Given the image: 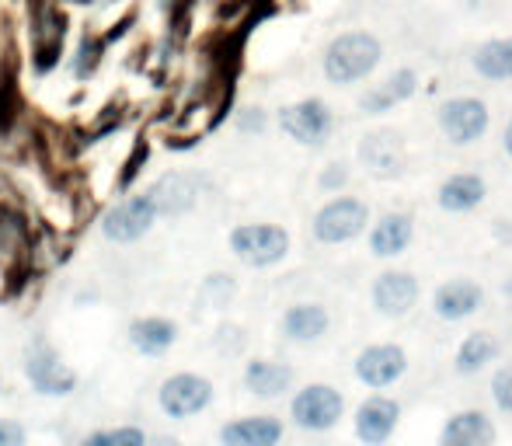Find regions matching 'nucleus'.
<instances>
[{
	"mask_svg": "<svg viewBox=\"0 0 512 446\" xmlns=\"http://www.w3.org/2000/svg\"><path fill=\"white\" fill-rule=\"evenodd\" d=\"M436 122H439V133H443L453 147H471V143L485 140L488 126H492V112H488V105L481 102V98L457 95L439 105Z\"/></svg>",
	"mask_w": 512,
	"mask_h": 446,
	"instance_id": "6e6552de",
	"label": "nucleus"
},
{
	"mask_svg": "<svg viewBox=\"0 0 512 446\" xmlns=\"http://www.w3.org/2000/svg\"><path fill=\"white\" fill-rule=\"evenodd\" d=\"M150 196H154L157 213H161V217H182V213H189L192 206H196L199 182H196V175L171 171V175H164L161 182L150 189Z\"/></svg>",
	"mask_w": 512,
	"mask_h": 446,
	"instance_id": "4be33fe9",
	"label": "nucleus"
},
{
	"mask_svg": "<svg viewBox=\"0 0 512 446\" xmlns=\"http://www.w3.org/2000/svg\"><path fill=\"white\" fill-rule=\"evenodd\" d=\"M25 377L35 394L42 398H70L77 391V370L63 363L49 338H35L25 349Z\"/></svg>",
	"mask_w": 512,
	"mask_h": 446,
	"instance_id": "20e7f679",
	"label": "nucleus"
},
{
	"mask_svg": "<svg viewBox=\"0 0 512 446\" xmlns=\"http://www.w3.org/2000/svg\"><path fill=\"white\" fill-rule=\"evenodd\" d=\"M467 4H481V0H467Z\"/></svg>",
	"mask_w": 512,
	"mask_h": 446,
	"instance_id": "72a5a7b5",
	"label": "nucleus"
},
{
	"mask_svg": "<svg viewBox=\"0 0 512 446\" xmlns=\"http://www.w3.org/2000/svg\"><path fill=\"white\" fill-rule=\"evenodd\" d=\"M150 446H182V440H175V436H154Z\"/></svg>",
	"mask_w": 512,
	"mask_h": 446,
	"instance_id": "473e14b6",
	"label": "nucleus"
},
{
	"mask_svg": "<svg viewBox=\"0 0 512 446\" xmlns=\"http://www.w3.org/2000/svg\"><path fill=\"white\" fill-rule=\"evenodd\" d=\"M502 150H506V157L512 161V119L506 122V133H502Z\"/></svg>",
	"mask_w": 512,
	"mask_h": 446,
	"instance_id": "2f4dec72",
	"label": "nucleus"
},
{
	"mask_svg": "<svg viewBox=\"0 0 512 446\" xmlns=\"http://www.w3.org/2000/svg\"><path fill=\"white\" fill-rule=\"evenodd\" d=\"M352 373L366 391H391L408 373V349L398 342H370L359 349Z\"/></svg>",
	"mask_w": 512,
	"mask_h": 446,
	"instance_id": "0eeeda50",
	"label": "nucleus"
},
{
	"mask_svg": "<svg viewBox=\"0 0 512 446\" xmlns=\"http://www.w3.org/2000/svg\"><path fill=\"white\" fill-rule=\"evenodd\" d=\"M237 126H241L244 133H262V129H265V112L262 109H244L241 119H237Z\"/></svg>",
	"mask_w": 512,
	"mask_h": 446,
	"instance_id": "7c9ffc66",
	"label": "nucleus"
},
{
	"mask_svg": "<svg viewBox=\"0 0 512 446\" xmlns=\"http://www.w3.org/2000/svg\"><path fill=\"white\" fill-rule=\"evenodd\" d=\"M279 129L283 136H290L300 147H324L335 133V112H331L328 102L321 98H304V102H293L279 109Z\"/></svg>",
	"mask_w": 512,
	"mask_h": 446,
	"instance_id": "1a4fd4ad",
	"label": "nucleus"
},
{
	"mask_svg": "<svg viewBox=\"0 0 512 446\" xmlns=\"http://www.w3.org/2000/svg\"><path fill=\"white\" fill-rule=\"evenodd\" d=\"M157 217H161V213H157V203L150 192L126 196L102 217V234H105V241H112V244H136L154 230Z\"/></svg>",
	"mask_w": 512,
	"mask_h": 446,
	"instance_id": "9d476101",
	"label": "nucleus"
},
{
	"mask_svg": "<svg viewBox=\"0 0 512 446\" xmlns=\"http://www.w3.org/2000/svg\"><path fill=\"white\" fill-rule=\"evenodd\" d=\"M286 436L283 419L276 415H241L220 426L216 440L220 446H279Z\"/></svg>",
	"mask_w": 512,
	"mask_h": 446,
	"instance_id": "f3484780",
	"label": "nucleus"
},
{
	"mask_svg": "<svg viewBox=\"0 0 512 446\" xmlns=\"http://www.w3.org/2000/svg\"><path fill=\"white\" fill-rule=\"evenodd\" d=\"M366 227H370V206L359 196H345V192H338L328 203L317 206L314 220H310V234L324 248L356 241L359 234H366Z\"/></svg>",
	"mask_w": 512,
	"mask_h": 446,
	"instance_id": "f03ea898",
	"label": "nucleus"
},
{
	"mask_svg": "<svg viewBox=\"0 0 512 446\" xmlns=\"http://www.w3.org/2000/svg\"><path fill=\"white\" fill-rule=\"evenodd\" d=\"M485 307V286L471 276H453L446 283L436 286L432 293V314L446 325H457V321H467Z\"/></svg>",
	"mask_w": 512,
	"mask_h": 446,
	"instance_id": "4468645a",
	"label": "nucleus"
},
{
	"mask_svg": "<svg viewBox=\"0 0 512 446\" xmlns=\"http://www.w3.org/2000/svg\"><path fill=\"white\" fill-rule=\"evenodd\" d=\"M178 342V325L171 318H161V314H147V318H136L129 325V345H133L140 356H164L171 352Z\"/></svg>",
	"mask_w": 512,
	"mask_h": 446,
	"instance_id": "412c9836",
	"label": "nucleus"
},
{
	"mask_svg": "<svg viewBox=\"0 0 512 446\" xmlns=\"http://www.w3.org/2000/svg\"><path fill=\"white\" fill-rule=\"evenodd\" d=\"M279 328H283L286 342L314 345V342H321V338L328 335L331 314H328V307H324V304L304 300V304L286 307V311H283V321H279Z\"/></svg>",
	"mask_w": 512,
	"mask_h": 446,
	"instance_id": "aec40b11",
	"label": "nucleus"
},
{
	"mask_svg": "<svg viewBox=\"0 0 512 446\" xmlns=\"http://www.w3.org/2000/svg\"><path fill=\"white\" fill-rule=\"evenodd\" d=\"M401 426V401L384 391H373L370 398L359 401L352 415V433L363 446H387Z\"/></svg>",
	"mask_w": 512,
	"mask_h": 446,
	"instance_id": "f8f14e48",
	"label": "nucleus"
},
{
	"mask_svg": "<svg viewBox=\"0 0 512 446\" xmlns=\"http://www.w3.org/2000/svg\"><path fill=\"white\" fill-rule=\"evenodd\" d=\"M356 157L366 175L377 178V182H398L408 171L405 140H401V133H394V129H373V133H366L363 140H359Z\"/></svg>",
	"mask_w": 512,
	"mask_h": 446,
	"instance_id": "9b49d317",
	"label": "nucleus"
},
{
	"mask_svg": "<svg viewBox=\"0 0 512 446\" xmlns=\"http://www.w3.org/2000/svg\"><path fill=\"white\" fill-rule=\"evenodd\" d=\"M345 185H349V168H345L342 161H331L328 168L317 175V189L328 192V196H338V192H345Z\"/></svg>",
	"mask_w": 512,
	"mask_h": 446,
	"instance_id": "cd10ccee",
	"label": "nucleus"
},
{
	"mask_svg": "<svg viewBox=\"0 0 512 446\" xmlns=\"http://www.w3.org/2000/svg\"><path fill=\"white\" fill-rule=\"evenodd\" d=\"M384 88L391 91V98L394 102H408L411 95H415V88H418V77H415V70H408V67H401V70H394L391 77L384 81Z\"/></svg>",
	"mask_w": 512,
	"mask_h": 446,
	"instance_id": "bb28decb",
	"label": "nucleus"
},
{
	"mask_svg": "<svg viewBox=\"0 0 512 446\" xmlns=\"http://www.w3.org/2000/svg\"><path fill=\"white\" fill-rule=\"evenodd\" d=\"M230 251L248 269H272L290 255V230L279 223H237L227 237Z\"/></svg>",
	"mask_w": 512,
	"mask_h": 446,
	"instance_id": "7ed1b4c3",
	"label": "nucleus"
},
{
	"mask_svg": "<svg viewBox=\"0 0 512 446\" xmlns=\"http://www.w3.org/2000/svg\"><path fill=\"white\" fill-rule=\"evenodd\" d=\"M394 105L398 102H394L391 91H387L384 84H380V88H370L363 98H359V112L363 115H384V112H391Z\"/></svg>",
	"mask_w": 512,
	"mask_h": 446,
	"instance_id": "c85d7f7f",
	"label": "nucleus"
},
{
	"mask_svg": "<svg viewBox=\"0 0 512 446\" xmlns=\"http://www.w3.org/2000/svg\"><path fill=\"white\" fill-rule=\"evenodd\" d=\"M418 297H422V286H418L415 272H405V269H387L373 279L370 286V300H373V311L380 318H408L415 311Z\"/></svg>",
	"mask_w": 512,
	"mask_h": 446,
	"instance_id": "ddd939ff",
	"label": "nucleus"
},
{
	"mask_svg": "<svg viewBox=\"0 0 512 446\" xmlns=\"http://www.w3.org/2000/svg\"><path fill=\"white\" fill-rule=\"evenodd\" d=\"M345 415V394L331 384H307L290 398V422L304 433H331Z\"/></svg>",
	"mask_w": 512,
	"mask_h": 446,
	"instance_id": "423d86ee",
	"label": "nucleus"
},
{
	"mask_svg": "<svg viewBox=\"0 0 512 446\" xmlns=\"http://www.w3.org/2000/svg\"><path fill=\"white\" fill-rule=\"evenodd\" d=\"M0 394H4V380H0Z\"/></svg>",
	"mask_w": 512,
	"mask_h": 446,
	"instance_id": "f704fd0d",
	"label": "nucleus"
},
{
	"mask_svg": "<svg viewBox=\"0 0 512 446\" xmlns=\"http://www.w3.org/2000/svg\"><path fill=\"white\" fill-rule=\"evenodd\" d=\"M380 56H384V46L370 32H345L324 49V77L338 88L359 84L380 67Z\"/></svg>",
	"mask_w": 512,
	"mask_h": 446,
	"instance_id": "f257e3e1",
	"label": "nucleus"
},
{
	"mask_svg": "<svg viewBox=\"0 0 512 446\" xmlns=\"http://www.w3.org/2000/svg\"><path fill=\"white\" fill-rule=\"evenodd\" d=\"M485 199H488V182L478 171H453L436 189V206L443 213H453V217L474 213L478 206H485Z\"/></svg>",
	"mask_w": 512,
	"mask_h": 446,
	"instance_id": "dca6fc26",
	"label": "nucleus"
},
{
	"mask_svg": "<svg viewBox=\"0 0 512 446\" xmlns=\"http://www.w3.org/2000/svg\"><path fill=\"white\" fill-rule=\"evenodd\" d=\"M293 380H297V373H293L290 363H279V359H265V356H255L244 363V373H241V384L248 394H255V398H283L286 391H293Z\"/></svg>",
	"mask_w": 512,
	"mask_h": 446,
	"instance_id": "a211bd4d",
	"label": "nucleus"
},
{
	"mask_svg": "<svg viewBox=\"0 0 512 446\" xmlns=\"http://www.w3.org/2000/svg\"><path fill=\"white\" fill-rule=\"evenodd\" d=\"M81 446H150V436L140 426H115V429L88 433Z\"/></svg>",
	"mask_w": 512,
	"mask_h": 446,
	"instance_id": "393cba45",
	"label": "nucleus"
},
{
	"mask_svg": "<svg viewBox=\"0 0 512 446\" xmlns=\"http://www.w3.org/2000/svg\"><path fill=\"white\" fill-rule=\"evenodd\" d=\"M499 352H502L499 335L471 332V335H464V342H460L457 352H453V370H457L460 377H474V373L488 370V366L499 359Z\"/></svg>",
	"mask_w": 512,
	"mask_h": 446,
	"instance_id": "5701e85b",
	"label": "nucleus"
},
{
	"mask_svg": "<svg viewBox=\"0 0 512 446\" xmlns=\"http://www.w3.org/2000/svg\"><path fill=\"white\" fill-rule=\"evenodd\" d=\"M499 443V426L485 408H464L453 412L439 429L436 446H495Z\"/></svg>",
	"mask_w": 512,
	"mask_h": 446,
	"instance_id": "2eb2a0df",
	"label": "nucleus"
},
{
	"mask_svg": "<svg viewBox=\"0 0 512 446\" xmlns=\"http://www.w3.org/2000/svg\"><path fill=\"white\" fill-rule=\"evenodd\" d=\"M370 251L377 258H398L405 255L415 241V220L411 213H401V210H391L384 213L380 220H370Z\"/></svg>",
	"mask_w": 512,
	"mask_h": 446,
	"instance_id": "6ab92c4d",
	"label": "nucleus"
},
{
	"mask_svg": "<svg viewBox=\"0 0 512 446\" xmlns=\"http://www.w3.org/2000/svg\"><path fill=\"white\" fill-rule=\"evenodd\" d=\"M474 70L485 81H512V39H492L481 42L471 56Z\"/></svg>",
	"mask_w": 512,
	"mask_h": 446,
	"instance_id": "b1692460",
	"label": "nucleus"
},
{
	"mask_svg": "<svg viewBox=\"0 0 512 446\" xmlns=\"http://www.w3.org/2000/svg\"><path fill=\"white\" fill-rule=\"evenodd\" d=\"M492 401L499 412L512 415V363H502L492 373Z\"/></svg>",
	"mask_w": 512,
	"mask_h": 446,
	"instance_id": "a878e982",
	"label": "nucleus"
},
{
	"mask_svg": "<svg viewBox=\"0 0 512 446\" xmlns=\"http://www.w3.org/2000/svg\"><path fill=\"white\" fill-rule=\"evenodd\" d=\"M216 398V387L213 380L203 377V373H171L161 387H157V408H161L168 419L175 422H189L196 415H203Z\"/></svg>",
	"mask_w": 512,
	"mask_h": 446,
	"instance_id": "39448f33",
	"label": "nucleus"
},
{
	"mask_svg": "<svg viewBox=\"0 0 512 446\" xmlns=\"http://www.w3.org/2000/svg\"><path fill=\"white\" fill-rule=\"evenodd\" d=\"M0 446H28V429L18 419H0Z\"/></svg>",
	"mask_w": 512,
	"mask_h": 446,
	"instance_id": "c756f323",
	"label": "nucleus"
}]
</instances>
